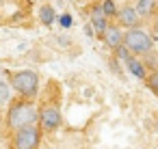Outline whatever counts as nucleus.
Returning <instances> with one entry per match:
<instances>
[{"mask_svg":"<svg viewBox=\"0 0 158 149\" xmlns=\"http://www.w3.org/2000/svg\"><path fill=\"white\" fill-rule=\"evenodd\" d=\"M123 46H126L134 56H145V54L152 52V37H149L143 28L134 26V28H128V30H126Z\"/></svg>","mask_w":158,"mask_h":149,"instance_id":"obj_3","label":"nucleus"},{"mask_svg":"<svg viewBox=\"0 0 158 149\" xmlns=\"http://www.w3.org/2000/svg\"><path fill=\"white\" fill-rule=\"evenodd\" d=\"M0 125H2V119H0Z\"/></svg>","mask_w":158,"mask_h":149,"instance_id":"obj_15","label":"nucleus"},{"mask_svg":"<svg viewBox=\"0 0 158 149\" xmlns=\"http://www.w3.org/2000/svg\"><path fill=\"white\" fill-rule=\"evenodd\" d=\"M117 18H119V24L126 26V28H134V26H139V22H141V15H139V11H136L134 5H126V7H121Z\"/></svg>","mask_w":158,"mask_h":149,"instance_id":"obj_7","label":"nucleus"},{"mask_svg":"<svg viewBox=\"0 0 158 149\" xmlns=\"http://www.w3.org/2000/svg\"><path fill=\"white\" fill-rule=\"evenodd\" d=\"M156 0H136V11H139V15L141 18H152L154 15V11H156Z\"/></svg>","mask_w":158,"mask_h":149,"instance_id":"obj_10","label":"nucleus"},{"mask_svg":"<svg viewBox=\"0 0 158 149\" xmlns=\"http://www.w3.org/2000/svg\"><path fill=\"white\" fill-rule=\"evenodd\" d=\"M41 134H44V130L37 123L15 130V134H13V149H37L39 140H41Z\"/></svg>","mask_w":158,"mask_h":149,"instance_id":"obj_4","label":"nucleus"},{"mask_svg":"<svg viewBox=\"0 0 158 149\" xmlns=\"http://www.w3.org/2000/svg\"><path fill=\"white\" fill-rule=\"evenodd\" d=\"M147 87H149L154 93H158V71H152V74L147 76Z\"/></svg>","mask_w":158,"mask_h":149,"instance_id":"obj_14","label":"nucleus"},{"mask_svg":"<svg viewBox=\"0 0 158 149\" xmlns=\"http://www.w3.org/2000/svg\"><path fill=\"white\" fill-rule=\"evenodd\" d=\"M102 9H104V13H106L108 18H117V15H119V9L115 7L113 0H102Z\"/></svg>","mask_w":158,"mask_h":149,"instance_id":"obj_12","label":"nucleus"},{"mask_svg":"<svg viewBox=\"0 0 158 149\" xmlns=\"http://www.w3.org/2000/svg\"><path fill=\"white\" fill-rule=\"evenodd\" d=\"M39 18H41V22L46 24V26H50L52 22H54V9L50 7V5H46V7H41V11H39Z\"/></svg>","mask_w":158,"mask_h":149,"instance_id":"obj_11","label":"nucleus"},{"mask_svg":"<svg viewBox=\"0 0 158 149\" xmlns=\"http://www.w3.org/2000/svg\"><path fill=\"white\" fill-rule=\"evenodd\" d=\"M33 123H39V108L33 104V102H15L9 106V112H7V125L15 132L20 127H26V125H33Z\"/></svg>","mask_w":158,"mask_h":149,"instance_id":"obj_1","label":"nucleus"},{"mask_svg":"<svg viewBox=\"0 0 158 149\" xmlns=\"http://www.w3.org/2000/svg\"><path fill=\"white\" fill-rule=\"evenodd\" d=\"M39 125L44 132H54L61 125V108L56 102H48L39 108Z\"/></svg>","mask_w":158,"mask_h":149,"instance_id":"obj_5","label":"nucleus"},{"mask_svg":"<svg viewBox=\"0 0 158 149\" xmlns=\"http://www.w3.org/2000/svg\"><path fill=\"white\" fill-rule=\"evenodd\" d=\"M11 89H15L22 97L26 99H33L39 91V74L33 71V69H22V71H15L11 76Z\"/></svg>","mask_w":158,"mask_h":149,"instance_id":"obj_2","label":"nucleus"},{"mask_svg":"<svg viewBox=\"0 0 158 149\" xmlns=\"http://www.w3.org/2000/svg\"><path fill=\"white\" fill-rule=\"evenodd\" d=\"M89 18H91V26H93V30H95L98 35H104V33H106V28L110 26V24H108V15L104 13L102 5H95V7L91 9Z\"/></svg>","mask_w":158,"mask_h":149,"instance_id":"obj_6","label":"nucleus"},{"mask_svg":"<svg viewBox=\"0 0 158 149\" xmlns=\"http://www.w3.org/2000/svg\"><path fill=\"white\" fill-rule=\"evenodd\" d=\"M123 37H126V33L119 28V26H108L106 28V33L102 35V39H104V43L110 48V50H119L121 46H123Z\"/></svg>","mask_w":158,"mask_h":149,"instance_id":"obj_8","label":"nucleus"},{"mask_svg":"<svg viewBox=\"0 0 158 149\" xmlns=\"http://www.w3.org/2000/svg\"><path fill=\"white\" fill-rule=\"evenodd\" d=\"M126 65H128V69H130V74H132V76H136L139 80H147L145 67H143V63H141L134 54H130V56L126 58Z\"/></svg>","mask_w":158,"mask_h":149,"instance_id":"obj_9","label":"nucleus"},{"mask_svg":"<svg viewBox=\"0 0 158 149\" xmlns=\"http://www.w3.org/2000/svg\"><path fill=\"white\" fill-rule=\"evenodd\" d=\"M9 99H11V89H9V84H7V82L0 80V106L9 104Z\"/></svg>","mask_w":158,"mask_h":149,"instance_id":"obj_13","label":"nucleus"},{"mask_svg":"<svg viewBox=\"0 0 158 149\" xmlns=\"http://www.w3.org/2000/svg\"><path fill=\"white\" fill-rule=\"evenodd\" d=\"M156 130H158V123H156Z\"/></svg>","mask_w":158,"mask_h":149,"instance_id":"obj_16","label":"nucleus"}]
</instances>
